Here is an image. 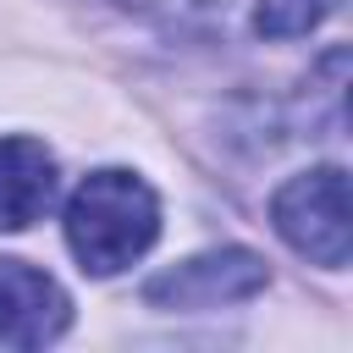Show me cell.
Listing matches in <instances>:
<instances>
[{
	"label": "cell",
	"mask_w": 353,
	"mask_h": 353,
	"mask_svg": "<svg viewBox=\"0 0 353 353\" xmlns=\"http://www.w3.org/2000/svg\"><path fill=\"white\" fill-rule=\"evenodd\" d=\"M66 248L72 259L88 270V276H116L127 265H138L154 237H160V199L143 176L121 171V165H105V171H88L72 199H66Z\"/></svg>",
	"instance_id": "1"
},
{
	"label": "cell",
	"mask_w": 353,
	"mask_h": 353,
	"mask_svg": "<svg viewBox=\"0 0 353 353\" xmlns=\"http://www.w3.org/2000/svg\"><path fill=\"white\" fill-rule=\"evenodd\" d=\"M270 226L276 237L303 254L309 265L342 270L353 254V215H347V171L342 165H314L298 171L292 182L276 188L270 199Z\"/></svg>",
	"instance_id": "2"
},
{
	"label": "cell",
	"mask_w": 353,
	"mask_h": 353,
	"mask_svg": "<svg viewBox=\"0 0 353 353\" xmlns=\"http://www.w3.org/2000/svg\"><path fill=\"white\" fill-rule=\"evenodd\" d=\"M270 281L265 259L254 248H210L193 254L171 270H160L143 287V303L154 309H221V303H243Z\"/></svg>",
	"instance_id": "3"
},
{
	"label": "cell",
	"mask_w": 353,
	"mask_h": 353,
	"mask_svg": "<svg viewBox=\"0 0 353 353\" xmlns=\"http://www.w3.org/2000/svg\"><path fill=\"white\" fill-rule=\"evenodd\" d=\"M72 325V303L55 276L28 259H0V347H44Z\"/></svg>",
	"instance_id": "4"
},
{
	"label": "cell",
	"mask_w": 353,
	"mask_h": 353,
	"mask_svg": "<svg viewBox=\"0 0 353 353\" xmlns=\"http://www.w3.org/2000/svg\"><path fill=\"white\" fill-rule=\"evenodd\" d=\"M55 199V154L39 138H0V232L33 226Z\"/></svg>",
	"instance_id": "5"
},
{
	"label": "cell",
	"mask_w": 353,
	"mask_h": 353,
	"mask_svg": "<svg viewBox=\"0 0 353 353\" xmlns=\"http://www.w3.org/2000/svg\"><path fill=\"white\" fill-rule=\"evenodd\" d=\"M342 0H254V28H259V39H303Z\"/></svg>",
	"instance_id": "6"
}]
</instances>
